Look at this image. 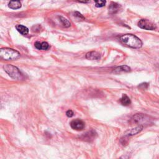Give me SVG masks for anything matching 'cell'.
<instances>
[{
	"mask_svg": "<svg viewBox=\"0 0 159 159\" xmlns=\"http://www.w3.org/2000/svg\"><path fill=\"white\" fill-rule=\"evenodd\" d=\"M77 1L81 3H87L89 1V0H77Z\"/></svg>",
	"mask_w": 159,
	"mask_h": 159,
	"instance_id": "obj_21",
	"label": "cell"
},
{
	"mask_svg": "<svg viewBox=\"0 0 159 159\" xmlns=\"http://www.w3.org/2000/svg\"><path fill=\"white\" fill-rule=\"evenodd\" d=\"M16 29L20 34L23 35H26L29 33V29L23 25L18 24L16 26Z\"/></svg>",
	"mask_w": 159,
	"mask_h": 159,
	"instance_id": "obj_14",
	"label": "cell"
},
{
	"mask_svg": "<svg viewBox=\"0 0 159 159\" xmlns=\"http://www.w3.org/2000/svg\"><path fill=\"white\" fill-rule=\"evenodd\" d=\"M121 8H122V7H121V6L118 3H115V2H111L108 7L109 13L110 14H116L118 12H119Z\"/></svg>",
	"mask_w": 159,
	"mask_h": 159,
	"instance_id": "obj_9",
	"label": "cell"
},
{
	"mask_svg": "<svg viewBox=\"0 0 159 159\" xmlns=\"http://www.w3.org/2000/svg\"><path fill=\"white\" fill-rule=\"evenodd\" d=\"M147 85H148V83H142V84H141V85L139 86V87L140 88L142 89H146V88H147L146 87H145V86H147Z\"/></svg>",
	"mask_w": 159,
	"mask_h": 159,
	"instance_id": "obj_20",
	"label": "cell"
},
{
	"mask_svg": "<svg viewBox=\"0 0 159 159\" xmlns=\"http://www.w3.org/2000/svg\"><path fill=\"white\" fill-rule=\"evenodd\" d=\"M70 126L75 131H80L85 129V123L84 121H83L80 119H76L72 121V122L70 123Z\"/></svg>",
	"mask_w": 159,
	"mask_h": 159,
	"instance_id": "obj_5",
	"label": "cell"
},
{
	"mask_svg": "<svg viewBox=\"0 0 159 159\" xmlns=\"http://www.w3.org/2000/svg\"><path fill=\"white\" fill-rule=\"evenodd\" d=\"M148 121L149 117L143 114H136L131 119V121L133 123H137L139 124L142 123L147 122Z\"/></svg>",
	"mask_w": 159,
	"mask_h": 159,
	"instance_id": "obj_7",
	"label": "cell"
},
{
	"mask_svg": "<svg viewBox=\"0 0 159 159\" xmlns=\"http://www.w3.org/2000/svg\"><path fill=\"white\" fill-rule=\"evenodd\" d=\"M35 47L38 49V50H48L50 48L49 44L46 42H36L34 44Z\"/></svg>",
	"mask_w": 159,
	"mask_h": 159,
	"instance_id": "obj_11",
	"label": "cell"
},
{
	"mask_svg": "<svg viewBox=\"0 0 159 159\" xmlns=\"http://www.w3.org/2000/svg\"><path fill=\"white\" fill-rule=\"evenodd\" d=\"M4 71L9 75L13 79L16 80H21L24 78V76L16 67L11 64H6L3 66Z\"/></svg>",
	"mask_w": 159,
	"mask_h": 159,
	"instance_id": "obj_2",
	"label": "cell"
},
{
	"mask_svg": "<svg viewBox=\"0 0 159 159\" xmlns=\"http://www.w3.org/2000/svg\"><path fill=\"white\" fill-rule=\"evenodd\" d=\"M86 58L91 60H97L101 58V55L100 53L96 51H92L87 53L86 54Z\"/></svg>",
	"mask_w": 159,
	"mask_h": 159,
	"instance_id": "obj_10",
	"label": "cell"
},
{
	"mask_svg": "<svg viewBox=\"0 0 159 159\" xmlns=\"http://www.w3.org/2000/svg\"><path fill=\"white\" fill-rule=\"evenodd\" d=\"M120 41L127 46L133 49H140L142 46V42L136 35L127 34L120 37Z\"/></svg>",
	"mask_w": 159,
	"mask_h": 159,
	"instance_id": "obj_1",
	"label": "cell"
},
{
	"mask_svg": "<svg viewBox=\"0 0 159 159\" xmlns=\"http://www.w3.org/2000/svg\"><path fill=\"white\" fill-rule=\"evenodd\" d=\"M66 115L67 117L69 118H72L74 116V112L72 110H69L67 111L66 112Z\"/></svg>",
	"mask_w": 159,
	"mask_h": 159,
	"instance_id": "obj_19",
	"label": "cell"
},
{
	"mask_svg": "<svg viewBox=\"0 0 159 159\" xmlns=\"http://www.w3.org/2000/svg\"><path fill=\"white\" fill-rule=\"evenodd\" d=\"M19 52L10 48H2L0 49V57L5 60H13L20 57Z\"/></svg>",
	"mask_w": 159,
	"mask_h": 159,
	"instance_id": "obj_3",
	"label": "cell"
},
{
	"mask_svg": "<svg viewBox=\"0 0 159 159\" xmlns=\"http://www.w3.org/2000/svg\"><path fill=\"white\" fill-rule=\"evenodd\" d=\"M120 102L123 106H127L130 105L131 104V101L130 100V98L126 94L123 95L122 97H121V98L120 99Z\"/></svg>",
	"mask_w": 159,
	"mask_h": 159,
	"instance_id": "obj_15",
	"label": "cell"
},
{
	"mask_svg": "<svg viewBox=\"0 0 159 159\" xmlns=\"http://www.w3.org/2000/svg\"><path fill=\"white\" fill-rule=\"evenodd\" d=\"M95 2V6L97 7H104L106 3V0H94Z\"/></svg>",
	"mask_w": 159,
	"mask_h": 159,
	"instance_id": "obj_17",
	"label": "cell"
},
{
	"mask_svg": "<svg viewBox=\"0 0 159 159\" xmlns=\"http://www.w3.org/2000/svg\"><path fill=\"white\" fill-rule=\"evenodd\" d=\"M130 71H131V68L129 67H128L127 65H122L116 68L115 70L113 71V72L115 73L118 74L122 72H129Z\"/></svg>",
	"mask_w": 159,
	"mask_h": 159,
	"instance_id": "obj_13",
	"label": "cell"
},
{
	"mask_svg": "<svg viewBox=\"0 0 159 159\" xmlns=\"http://www.w3.org/2000/svg\"><path fill=\"white\" fill-rule=\"evenodd\" d=\"M74 16H75V17H76V18H77V19H78V20H80V21L84 20V19H85V17L83 16V15H82L81 13H80L79 12H77V11H76V12H75V13H74Z\"/></svg>",
	"mask_w": 159,
	"mask_h": 159,
	"instance_id": "obj_18",
	"label": "cell"
},
{
	"mask_svg": "<svg viewBox=\"0 0 159 159\" xmlns=\"http://www.w3.org/2000/svg\"><path fill=\"white\" fill-rule=\"evenodd\" d=\"M60 22H62V25L65 27H69L71 26V23L70 22V21L68 20L67 19L65 18L64 17L62 16H58Z\"/></svg>",
	"mask_w": 159,
	"mask_h": 159,
	"instance_id": "obj_16",
	"label": "cell"
},
{
	"mask_svg": "<svg viewBox=\"0 0 159 159\" xmlns=\"http://www.w3.org/2000/svg\"><path fill=\"white\" fill-rule=\"evenodd\" d=\"M143 128V126L142 125H139L137 127H135L134 128L131 129L127 130L126 132L124 133V137H129V136H132L134 135L138 134V133L141 132Z\"/></svg>",
	"mask_w": 159,
	"mask_h": 159,
	"instance_id": "obj_8",
	"label": "cell"
},
{
	"mask_svg": "<svg viewBox=\"0 0 159 159\" xmlns=\"http://www.w3.org/2000/svg\"><path fill=\"white\" fill-rule=\"evenodd\" d=\"M138 26L142 29L147 30V31H153L157 28L154 23L146 19H141L138 22Z\"/></svg>",
	"mask_w": 159,
	"mask_h": 159,
	"instance_id": "obj_4",
	"label": "cell"
},
{
	"mask_svg": "<svg viewBox=\"0 0 159 159\" xmlns=\"http://www.w3.org/2000/svg\"><path fill=\"white\" fill-rule=\"evenodd\" d=\"M8 7L12 10H18L21 7L20 0H11L8 4Z\"/></svg>",
	"mask_w": 159,
	"mask_h": 159,
	"instance_id": "obj_12",
	"label": "cell"
},
{
	"mask_svg": "<svg viewBox=\"0 0 159 159\" xmlns=\"http://www.w3.org/2000/svg\"><path fill=\"white\" fill-rule=\"evenodd\" d=\"M96 136H97L96 132L94 130L92 129L81 135L80 139L83 141L90 142L93 141L94 139H95Z\"/></svg>",
	"mask_w": 159,
	"mask_h": 159,
	"instance_id": "obj_6",
	"label": "cell"
}]
</instances>
